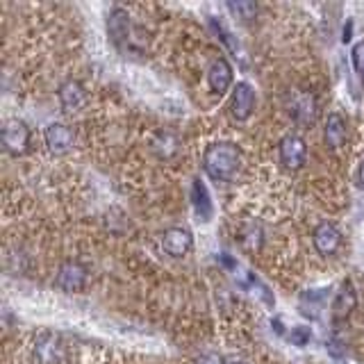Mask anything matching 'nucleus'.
Listing matches in <instances>:
<instances>
[{
  "label": "nucleus",
  "instance_id": "8",
  "mask_svg": "<svg viewBox=\"0 0 364 364\" xmlns=\"http://www.w3.org/2000/svg\"><path fill=\"white\" fill-rule=\"evenodd\" d=\"M43 141H46V146H48V151L53 155H66L73 148V144H75V134H73V130L68 128L66 123L53 121V123L46 125Z\"/></svg>",
  "mask_w": 364,
  "mask_h": 364
},
{
  "label": "nucleus",
  "instance_id": "23",
  "mask_svg": "<svg viewBox=\"0 0 364 364\" xmlns=\"http://www.w3.org/2000/svg\"><path fill=\"white\" fill-rule=\"evenodd\" d=\"M225 364H244L242 360H230V362H225Z\"/></svg>",
  "mask_w": 364,
  "mask_h": 364
},
{
  "label": "nucleus",
  "instance_id": "17",
  "mask_svg": "<svg viewBox=\"0 0 364 364\" xmlns=\"http://www.w3.org/2000/svg\"><path fill=\"white\" fill-rule=\"evenodd\" d=\"M178 136L176 134H171V132H157L153 136V141H151V148H153V153L157 157H162V159H168V157H173L178 153Z\"/></svg>",
  "mask_w": 364,
  "mask_h": 364
},
{
  "label": "nucleus",
  "instance_id": "22",
  "mask_svg": "<svg viewBox=\"0 0 364 364\" xmlns=\"http://www.w3.org/2000/svg\"><path fill=\"white\" fill-rule=\"evenodd\" d=\"M355 180H358V187L364 191V157H362V162L358 166V173H355Z\"/></svg>",
  "mask_w": 364,
  "mask_h": 364
},
{
  "label": "nucleus",
  "instance_id": "2",
  "mask_svg": "<svg viewBox=\"0 0 364 364\" xmlns=\"http://www.w3.org/2000/svg\"><path fill=\"white\" fill-rule=\"evenodd\" d=\"M284 109L289 119L299 125H314L318 117V98L307 87H291L284 94Z\"/></svg>",
  "mask_w": 364,
  "mask_h": 364
},
{
  "label": "nucleus",
  "instance_id": "15",
  "mask_svg": "<svg viewBox=\"0 0 364 364\" xmlns=\"http://www.w3.org/2000/svg\"><path fill=\"white\" fill-rule=\"evenodd\" d=\"M57 100H60L64 112H77L85 105L87 91H85L82 82H77V80H64L60 89H57Z\"/></svg>",
  "mask_w": 364,
  "mask_h": 364
},
{
  "label": "nucleus",
  "instance_id": "9",
  "mask_svg": "<svg viewBox=\"0 0 364 364\" xmlns=\"http://www.w3.org/2000/svg\"><path fill=\"white\" fill-rule=\"evenodd\" d=\"M312 246L318 255L330 257L335 255L341 246V230L330 221H321L312 230Z\"/></svg>",
  "mask_w": 364,
  "mask_h": 364
},
{
  "label": "nucleus",
  "instance_id": "5",
  "mask_svg": "<svg viewBox=\"0 0 364 364\" xmlns=\"http://www.w3.org/2000/svg\"><path fill=\"white\" fill-rule=\"evenodd\" d=\"M3 146L9 155H23L30 146V128L23 119H7L3 123Z\"/></svg>",
  "mask_w": 364,
  "mask_h": 364
},
{
  "label": "nucleus",
  "instance_id": "1",
  "mask_svg": "<svg viewBox=\"0 0 364 364\" xmlns=\"http://www.w3.org/2000/svg\"><path fill=\"white\" fill-rule=\"evenodd\" d=\"M242 168V151L232 141H214L203 153V171L214 182H230Z\"/></svg>",
  "mask_w": 364,
  "mask_h": 364
},
{
  "label": "nucleus",
  "instance_id": "19",
  "mask_svg": "<svg viewBox=\"0 0 364 364\" xmlns=\"http://www.w3.org/2000/svg\"><path fill=\"white\" fill-rule=\"evenodd\" d=\"M350 64H353V68H355L358 77L364 82V39H360L350 48Z\"/></svg>",
  "mask_w": 364,
  "mask_h": 364
},
{
  "label": "nucleus",
  "instance_id": "18",
  "mask_svg": "<svg viewBox=\"0 0 364 364\" xmlns=\"http://www.w3.org/2000/svg\"><path fill=\"white\" fill-rule=\"evenodd\" d=\"M225 7H228L230 14H235L237 18H242V21H250V18H255V14H257V3H253V0H237V3H228Z\"/></svg>",
  "mask_w": 364,
  "mask_h": 364
},
{
  "label": "nucleus",
  "instance_id": "6",
  "mask_svg": "<svg viewBox=\"0 0 364 364\" xmlns=\"http://www.w3.org/2000/svg\"><path fill=\"white\" fill-rule=\"evenodd\" d=\"M159 246H162V250L171 257H185L193 248V235L189 228L171 225L162 232V237H159Z\"/></svg>",
  "mask_w": 364,
  "mask_h": 364
},
{
  "label": "nucleus",
  "instance_id": "3",
  "mask_svg": "<svg viewBox=\"0 0 364 364\" xmlns=\"http://www.w3.org/2000/svg\"><path fill=\"white\" fill-rule=\"evenodd\" d=\"M89 269L80 259H66L55 273V287L64 294H77L87 287Z\"/></svg>",
  "mask_w": 364,
  "mask_h": 364
},
{
  "label": "nucleus",
  "instance_id": "20",
  "mask_svg": "<svg viewBox=\"0 0 364 364\" xmlns=\"http://www.w3.org/2000/svg\"><path fill=\"white\" fill-rule=\"evenodd\" d=\"M310 339H312V330L307 328V326H296V328H291V333H289V341H291L294 346L303 348V346L310 344Z\"/></svg>",
  "mask_w": 364,
  "mask_h": 364
},
{
  "label": "nucleus",
  "instance_id": "10",
  "mask_svg": "<svg viewBox=\"0 0 364 364\" xmlns=\"http://www.w3.org/2000/svg\"><path fill=\"white\" fill-rule=\"evenodd\" d=\"M130 32H132V23H130V14L128 9L123 7H112L109 14H107V34L114 46H121L128 43L130 39Z\"/></svg>",
  "mask_w": 364,
  "mask_h": 364
},
{
  "label": "nucleus",
  "instance_id": "4",
  "mask_svg": "<svg viewBox=\"0 0 364 364\" xmlns=\"http://www.w3.org/2000/svg\"><path fill=\"white\" fill-rule=\"evenodd\" d=\"M278 159L284 171H299L303 168L305 159H307V141L301 134L296 132H287L278 141Z\"/></svg>",
  "mask_w": 364,
  "mask_h": 364
},
{
  "label": "nucleus",
  "instance_id": "14",
  "mask_svg": "<svg viewBox=\"0 0 364 364\" xmlns=\"http://www.w3.org/2000/svg\"><path fill=\"white\" fill-rule=\"evenodd\" d=\"M355 307H358V291L350 280H344L333 299V307H330L333 310V318L335 321H346Z\"/></svg>",
  "mask_w": 364,
  "mask_h": 364
},
{
  "label": "nucleus",
  "instance_id": "12",
  "mask_svg": "<svg viewBox=\"0 0 364 364\" xmlns=\"http://www.w3.org/2000/svg\"><path fill=\"white\" fill-rule=\"evenodd\" d=\"M64 355L62 339L53 333H43L34 341V360L39 364H57Z\"/></svg>",
  "mask_w": 364,
  "mask_h": 364
},
{
  "label": "nucleus",
  "instance_id": "11",
  "mask_svg": "<svg viewBox=\"0 0 364 364\" xmlns=\"http://www.w3.org/2000/svg\"><path fill=\"white\" fill-rule=\"evenodd\" d=\"M232 66L225 57H216L208 68V85L210 91L216 96H223L228 89L232 87Z\"/></svg>",
  "mask_w": 364,
  "mask_h": 364
},
{
  "label": "nucleus",
  "instance_id": "7",
  "mask_svg": "<svg viewBox=\"0 0 364 364\" xmlns=\"http://www.w3.org/2000/svg\"><path fill=\"white\" fill-rule=\"evenodd\" d=\"M228 109H230V117L235 121H248L255 112V89L248 82H237L232 87L230 102H228Z\"/></svg>",
  "mask_w": 364,
  "mask_h": 364
},
{
  "label": "nucleus",
  "instance_id": "21",
  "mask_svg": "<svg viewBox=\"0 0 364 364\" xmlns=\"http://www.w3.org/2000/svg\"><path fill=\"white\" fill-rule=\"evenodd\" d=\"M193 364H225L223 358H219L216 353H205V355H200Z\"/></svg>",
  "mask_w": 364,
  "mask_h": 364
},
{
  "label": "nucleus",
  "instance_id": "13",
  "mask_svg": "<svg viewBox=\"0 0 364 364\" xmlns=\"http://www.w3.org/2000/svg\"><path fill=\"white\" fill-rule=\"evenodd\" d=\"M348 139V123L339 112H330L323 123V144L330 151H339Z\"/></svg>",
  "mask_w": 364,
  "mask_h": 364
},
{
  "label": "nucleus",
  "instance_id": "16",
  "mask_svg": "<svg viewBox=\"0 0 364 364\" xmlns=\"http://www.w3.org/2000/svg\"><path fill=\"white\" fill-rule=\"evenodd\" d=\"M239 244L246 250V253H257L264 244V230H262L259 223H246L242 225V230H239Z\"/></svg>",
  "mask_w": 364,
  "mask_h": 364
}]
</instances>
